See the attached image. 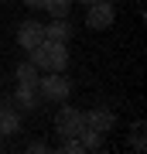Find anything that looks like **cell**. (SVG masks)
I'll return each mask as SVG.
<instances>
[{
	"label": "cell",
	"instance_id": "cell-12",
	"mask_svg": "<svg viewBox=\"0 0 147 154\" xmlns=\"http://www.w3.org/2000/svg\"><path fill=\"white\" fill-rule=\"evenodd\" d=\"M62 151H65V154H82V151H86V144H82L79 137H65V144H62Z\"/></svg>",
	"mask_w": 147,
	"mask_h": 154
},
{
	"label": "cell",
	"instance_id": "cell-14",
	"mask_svg": "<svg viewBox=\"0 0 147 154\" xmlns=\"http://www.w3.org/2000/svg\"><path fill=\"white\" fill-rule=\"evenodd\" d=\"M27 151H31V154H38V151H48V144H44V140H31V144H27Z\"/></svg>",
	"mask_w": 147,
	"mask_h": 154
},
{
	"label": "cell",
	"instance_id": "cell-7",
	"mask_svg": "<svg viewBox=\"0 0 147 154\" xmlns=\"http://www.w3.org/2000/svg\"><path fill=\"white\" fill-rule=\"evenodd\" d=\"M82 120H86V127L89 130H96V134H106L113 130V113L109 110H93V113H82Z\"/></svg>",
	"mask_w": 147,
	"mask_h": 154
},
{
	"label": "cell",
	"instance_id": "cell-10",
	"mask_svg": "<svg viewBox=\"0 0 147 154\" xmlns=\"http://www.w3.org/2000/svg\"><path fill=\"white\" fill-rule=\"evenodd\" d=\"M14 75H17V82H38L41 72H38V65H34V62H21Z\"/></svg>",
	"mask_w": 147,
	"mask_h": 154
},
{
	"label": "cell",
	"instance_id": "cell-3",
	"mask_svg": "<svg viewBox=\"0 0 147 154\" xmlns=\"http://www.w3.org/2000/svg\"><path fill=\"white\" fill-rule=\"evenodd\" d=\"M89 7V14H86V24L93 31H106L109 24L116 21V11H113V4L109 0H93V4H86Z\"/></svg>",
	"mask_w": 147,
	"mask_h": 154
},
{
	"label": "cell",
	"instance_id": "cell-17",
	"mask_svg": "<svg viewBox=\"0 0 147 154\" xmlns=\"http://www.w3.org/2000/svg\"><path fill=\"white\" fill-rule=\"evenodd\" d=\"M109 4H116V0H109Z\"/></svg>",
	"mask_w": 147,
	"mask_h": 154
},
{
	"label": "cell",
	"instance_id": "cell-13",
	"mask_svg": "<svg viewBox=\"0 0 147 154\" xmlns=\"http://www.w3.org/2000/svg\"><path fill=\"white\" fill-rule=\"evenodd\" d=\"M133 147H137V151H144V123H140V120L133 123Z\"/></svg>",
	"mask_w": 147,
	"mask_h": 154
},
{
	"label": "cell",
	"instance_id": "cell-9",
	"mask_svg": "<svg viewBox=\"0 0 147 154\" xmlns=\"http://www.w3.org/2000/svg\"><path fill=\"white\" fill-rule=\"evenodd\" d=\"M21 130V116L14 106H0V134H17Z\"/></svg>",
	"mask_w": 147,
	"mask_h": 154
},
{
	"label": "cell",
	"instance_id": "cell-11",
	"mask_svg": "<svg viewBox=\"0 0 147 154\" xmlns=\"http://www.w3.org/2000/svg\"><path fill=\"white\" fill-rule=\"evenodd\" d=\"M44 11H48L51 17H69L72 0H44Z\"/></svg>",
	"mask_w": 147,
	"mask_h": 154
},
{
	"label": "cell",
	"instance_id": "cell-2",
	"mask_svg": "<svg viewBox=\"0 0 147 154\" xmlns=\"http://www.w3.org/2000/svg\"><path fill=\"white\" fill-rule=\"evenodd\" d=\"M38 93H41V99H48V103H65L72 86H69V79L62 75V72H44L38 79Z\"/></svg>",
	"mask_w": 147,
	"mask_h": 154
},
{
	"label": "cell",
	"instance_id": "cell-5",
	"mask_svg": "<svg viewBox=\"0 0 147 154\" xmlns=\"http://www.w3.org/2000/svg\"><path fill=\"white\" fill-rule=\"evenodd\" d=\"M44 41V24L41 21H24L21 28H17V45L27 51V48H34V45H41Z\"/></svg>",
	"mask_w": 147,
	"mask_h": 154
},
{
	"label": "cell",
	"instance_id": "cell-1",
	"mask_svg": "<svg viewBox=\"0 0 147 154\" xmlns=\"http://www.w3.org/2000/svg\"><path fill=\"white\" fill-rule=\"evenodd\" d=\"M27 62H34L38 65V72H65L69 65V48L62 41H48L44 38L41 45H34V48H27Z\"/></svg>",
	"mask_w": 147,
	"mask_h": 154
},
{
	"label": "cell",
	"instance_id": "cell-16",
	"mask_svg": "<svg viewBox=\"0 0 147 154\" xmlns=\"http://www.w3.org/2000/svg\"><path fill=\"white\" fill-rule=\"evenodd\" d=\"M79 4H93V0H79Z\"/></svg>",
	"mask_w": 147,
	"mask_h": 154
},
{
	"label": "cell",
	"instance_id": "cell-4",
	"mask_svg": "<svg viewBox=\"0 0 147 154\" xmlns=\"http://www.w3.org/2000/svg\"><path fill=\"white\" fill-rule=\"evenodd\" d=\"M82 127H86V120H82V113L72 110V106H62V110L55 113V130H58L62 137H79Z\"/></svg>",
	"mask_w": 147,
	"mask_h": 154
},
{
	"label": "cell",
	"instance_id": "cell-6",
	"mask_svg": "<svg viewBox=\"0 0 147 154\" xmlns=\"http://www.w3.org/2000/svg\"><path fill=\"white\" fill-rule=\"evenodd\" d=\"M14 103L21 110H38L41 103V93H38V82H17V93H14Z\"/></svg>",
	"mask_w": 147,
	"mask_h": 154
},
{
	"label": "cell",
	"instance_id": "cell-8",
	"mask_svg": "<svg viewBox=\"0 0 147 154\" xmlns=\"http://www.w3.org/2000/svg\"><path fill=\"white\" fill-rule=\"evenodd\" d=\"M44 38H48V41H62V45H69V38H72V24L65 21V17H55L51 24H44Z\"/></svg>",
	"mask_w": 147,
	"mask_h": 154
},
{
	"label": "cell",
	"instance_id": "cell-15",
	"mask_svg": "<svg viewBox=\"0 0 147 154\" xmlns=\"http://www.w3.org/2000/svg\"><path fill=\"white\" fill-rule=\"evenodd\" d=\"M24 4L31 7V11H41V7H44V0H24Z\"/></svg>",
	"mask_w": 147,
	"mask_h": 154
}]
</instances>
